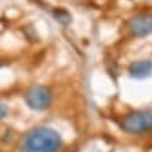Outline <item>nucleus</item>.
Wrapping results in <instances>:
<instances>
[{"instance_id":"obj_1","label":"nucleus","mask_w":152,"mask_h":152,"mask_svg":"<svg viewBox=\"0 0 152 152\" xmlns=\"http://www.w3.org/2000/svg\"><path fill=\"white\" fill-rule=\"evenodd\" d=\"M64 140L57 130L48 126H35L24 133L17 152H60Z\"/></svg>"},{"instance_id":"obj_6","label":"nucleus","mask_w":152,"mask_h":152,"mask_svg":"<svg viewBox=\"0 0 152 152\" xmlns=\"http://www.w3.org/2000/svg\"><path fill=\"white\" fill-rule=\"evenodd\" d=\"M9 115V106L6 105L3 101H0V121L4 120Z\"/></svg>"},{"instance_id":"obj_5","label":"nucleus","mask_w":152,"mask_h":152,"mask_svg":"<svg viewBox=\"0 0 152 152\" xmlns=\"http://www.w3.org/2000/svg\"><path fill=\"white\" fill-rule=\"evenodd\" d=\"M129 75L135 80L148 78L152 74V60L149 59H140L131 61L129 66Z\"/></svg>"},{"instance_id":"obj_2","label":"nucleus","mask_w":152,"mask_h":152,"mask_svg":"<svg viewBox=\"0 0 152 152\" xmlns=\"http://www.w3.org/2000/svg\"><path fill=\"white\" fill-rule=\"evenodd\" d=\"M120 129L131 135L152 133V107L129 112L120 120Z\"/></svg>"},{"instance_id":"obj_8","label":"nucleus","mask_w":152,"mask_h":152,"mask_svg":"<svg viewBox=\"0 0 152 152\" xmlns=\"http://www.w3.org/2000/svg\"><path fill=\"white\" fill-rule=\"evenodd\" d=\"M0 152H3V151H1V149H0Z\"/></svg>"},{"instance_id":"obj_3","label":"nucleus","mask_w":152,"mask_h":152,"mask_svg":"<svg viewBox=\"0 0 152 152\" xmlns=\"http://www.w3.org/2000/svg\"><path fill=\"white\" fill-rule=\"evenodd\" d=\"M24 102L34 112H45L52 107L53 92L46 85H32L24 92Z\"/></svg>"},{"instance_id":"obj_7","label":"nucleus","mask_w":152,"mask_h":152,"mask_svg":"<svg viewBox=\"0 0 152 152\" xmlns=\"http://www.w3.org/2000/svg\"><path fill=\"white\" fill-rule=\"evenodd\" d=\"M4 64H6V63H4V61H3L1 59H0V70L3 69V67H4Z\"/></svg>"},{"instance_id":"obj_4","label":"nucleus","mask_w":152,"mask_h":152,"mask_svg":"<svg viewBox=\"0 0 152 152\" xmlns=\"http://www.w3.org/2000/svg\"><path fill=\"white\" fill-rule=\"evenodd\" d=\"M127 31L134 38H144L152 34V15L137 14L127 21Z\"/></svg>"},{"instance_id":"obj_9","label":"nucleus","mask_w":152,"mask_h":152,"mask_svg":"<svg viewBox=\"0 0 152 152\" xmlns=\"http://www.w3.org/2000/svg\"><path fill=\"white\" fill-rule=\"evenodd\" d=\"M74 152H77V151H74Z\"/></svg>"}]
</instances>
